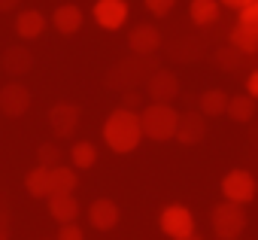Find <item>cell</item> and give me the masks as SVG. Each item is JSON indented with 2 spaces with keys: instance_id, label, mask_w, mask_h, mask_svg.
Wrapping results in <instances>:
<instances>
[{
  "instance_id": "4",
  "label": "cell",
  "mask_w": 258,
  "mask_h": 240,
  "mask_svg": "<svg viewBox=\"0 0 258 240\" xmlns=\"http://www.w3.org/2000/svg\"><path fill=\"white\" fill-rule=\"evenodd\" d=\"M246 210L240 204H231V201H219L213 210H210V225H213V234L216 240H237L243 231H246Z\"/></svg>"
},
{
  "instance_id": "30",
  "label": "cell",
  "mask_w": 258,
  "mask_h": 240,
  "mask_svg": "<svg viewBox=\"0 0 258 240\" xmlns=\"http://www.w3.org/2000/svg\"><path fill=\"white\" fill-rule=\"evenodd\" d=\"M140 88H131V91H121V106L131 109V112H140Z\"/></svg>"
},
{
  "instance_id": "3",
  "label": "cell",
  "mask_w": 258,
  "mask_h": 240,
  "mask_svg": "<svg viewBox=\"0 0 258 240\" xmlns=\"http://www.w3.org/2000/svg\"><path fill=\"white\" fill-rule=\"evenodd\" d=\"M155 70H158V67H155L152 58H140V55H134V58H124V61H118V64L109 67V73H106V85H109L112 91H131V88H137L140 82H146Z\"/></svg>"
},
{
  "instance_id": "27",
  "label": "cell",
  "mask_w": 258,
  "mask_h": 240,
  "mask_svg": "<svg viewBox=\"0 0 258 240\" xmlns=\"http://www.w3.org/2000/svg\"><path fill=\"white\" fill-rule=\"evenodd\" d=\"M61 146L58 143H40V149H37V161H40V167H58L61 164Z\"/></svg>"
},
{
  "instance_id": "35",
  "label": "cell",
  "mask_w": 258,
  "mask_h": 240,
  "mask_svg": "<svg viewBox=\"0 0 258 240\" xmlns=\"http://www.w3.org/2000/svg\"><path fill=\"white\" fill-rule=\"evenodd\" d=\"M19 7V0H0V13H13Z\"/></svg>"
},
{
  "instance_id": "19",
  "label": "cell",
  "mask_w": 258,
  "mask_h": 240,
  "mask_svg": "<svg viewBox=\"0 0 258 240\" xmlns=\"http://www.w3.org/2000/svg\"><path fill=\"white\" fill-rule=\"evenodd\" d=\"M46 31V16L40 10H22L16 16V34L22 40H37Z\"/></svg>"
},
{
  "instance_id": "28",
  "label": "cell",
  "mask_w": 258,
  "mask_h": 240,
  "mask_svg": "<svg viewBox=\"0 0 258 240\" xmlns=\"http://www.w3.org/2000/svg\"><path fill=\"white\" fill-rule=\"evenodd\" d=\"M237 22H240V25H249V28H258V0H252L249 7H243V10H240Z\"/></svg>"
},
{
  "instance_id": "16",
  "label": "cell",
  "mask_w": 258,
  "mask_h": 240,
  "mask_svg": "<svg viewBox=\"0 0 258 240\" xmlns=\"http://www.w3.org/2000/svg\"><path fill=\"white\" fill-rule=\"evenodd\" d=\"M188 19L195 28H213L219 19H222V7H219V0H191L188 4Z\"/></svg>"
},
{
  "instance_id": "5",
  "label": "cell",
  "mask_w": 258,
  "mask_h": 240,
  "mask_svg": "<svg viewBox=\"0 0 258 240\" xmlns=\"http://www.w3.org/2000/svg\"><path fill=\"white\" fill-rule=\"evenodd\" d=\"M222 195H225V201L246 207V204L258 195V179H255L249 170L234 167V170H228V173L222 176Z\"/></svg>"
},
{
  "instance_id": "7",
  "label": "cell",
  "mask_w": 258,
  "mask_h": 240,
  "mask_svg": "<svg viewBox=\"0 0 258 240\" xmlns=\"http://www.w3.org/2000/svg\"><path fill=\"white\" fill-rule=\"evenodd\" d=\"M146 94L152 97V103H173L179 94V79L173 70L158 67L149 79H146Z\"/></svg>"
},
{
  "instance_id": "18",
  "label": "cell",
  "mask_w": 258,
  "mask_h": 240,
  "mask_svg": "<svg viewBox=\"0 0 258 240\" xmlns=\"http://www.w3.org/2000/svg\"><path fill=\"white\" fill-rule=\"evenodd\" d=\"M49 216L61 225H73L79 216V201L76 195H52L49 198Z\"/></svg>"
},
{
  "instance_id": "31",
  "label": "cell",
  "mask_w": 258,
  "mask_h": 240,
  "mask_svg": "<svg viewBox=\"0 0 258 240\" xmlns=\"http://www.w3.org/2000/svg\"><path fill=\"white\" fill-rule=\"evenodd\" d=\"M58 240H85V231H82L76 222H73V225H61Z\"/></svg>"
},
{
  "instance_id": "10",
  "label": "cell",
  "mask_w": 258,
  "mask_h": 240,
  "mask_svg": "<svg viewBox=\"0 0 258 240\" xmlns=\"http://www.w3.org/2000/svg\"><path fill=\"white\" fill-rule=\"evenodd\" d=\"M31 106V91L22 85V82H7L0 85V112L7 118H19L25 115Z\"/></svg>"
},
{
  "instance_id": "22",
  "label": "cell",
  "mask_w": 258,
  "mask_h": 240,
  "mask_svg": "<svg viewBox=\"0 0 258 240\" xmlns=\"http://www.w3.org/2000/svg\"><path fill=\"white\" fill-rule=\"evenodd\" d=\"M76 186H79V176H76L73 167H67V164L52 167V195H73ZM52 195H49V198H52Z\"/></svg>"
},
{
  "instance_id": "15",
  "label": "cell",
  "mask_w": 258,
  "mask_h": 240,
  "mask_svg": "<svg viewBox=\"0 0 258 240\" xmlns=\"http://www.w3.org/2000/svg\"><path fill=\"white\" fill-rule=\"evenodd\" d=\"M228 46H234L243 58H252L258 55V28H249V25H234L228 31Z\"/></svg>"
},
{
  "instance_id": "13",
  "label": "cell",
  "mask_w": 258,
  "mask_h": 240,
  "mask_svg": "<svg viewBox=\"0 0 258 240\" xmlns=\"http://www.w3.org/2000/svg\"><path fill=\"white\" fill-rule=\"evenodd\" d=\"M118 204L112 201V198H97V201H91V207H88V222L97 228V231H112L115 225H118Z\"/></svg>"
},
{
  "instance_id": "36",
  "label": "cell",
  "mask_w": 258,
  "mask_h": 240,
  "mask_svg": "<svg viewBox=\"0 0 258 240\" xmlns=\"http://www.w3.org/2000/svg\"><path fill=\"white\" fill-rule=\"evenodd\" d=\"M182 240H204V237H201V234L195 231V234H188V237H182Z\"/></svg>"
},
{
  "instance_id": "33",
  "label": "cell",
  "mask_w": 258,
  "mask_h": 240,
  "mask_svg": "<svg viewBox=\"0 0 258 240\" xmlns=\"http://www.w3.org/2000/svg\"><path fill=\"white\" fill-rule=\"evenodd\" d=\"M246 94H249L252 100H258V70H252V73L246 76Z\"/></svg>"
},
{
  "instance_id": "23",
  "label": "cell",
  "mask_w": 258,
  "mask_h": 240,
  "mask_svg": "<svg viewBox=\"0 0 258 240\" xmlns=\"http://www.w3.org/2000/svg\"><path fill=\"white\" fill-rule=\"evenodd\" d=\"M70 161H73V170H88V167H94V161H97L94 143H91V140H76V143L70 146Z\"/></svg>"
},
{
  "instance_id": "32",
  "label": "cell",
  "mask_w": 258,
  "mask_h": 240,
  "mask_svg": "<svg viewBox=\"0 0 258 240\" xmlns=\"http://www.w3.org/2000/svg\"><path fill=\"white\" fill-rule=\"evenodd\" d=\"M0 240H10V207L0 198Z\"/></svg>"
},
{
  "instance_id": "12",
  "label": "cell",
  "mask_w": 258,
  "mask_h": 240,
  "mask_svg": "<svg viewBox=\"0 0 258 240\" xmlns=\"http://www.w3.org/2000/svg\"><path fill=\"white\" fill-rule=\"evenodd\" d=\"M207 137V118L201 115V112H179V125H176V137L173 140H179L182 146H195V143H201Z\"/></svg>"
},
{
  "instance_id": "11",
  "label": "cell",
  "mask_w": 258,
  "mask_h": 240,
  "mask_svg": "<svg viewBox=\"0 0 258 240\" xmlns=\"http://www.w3.org/2000/svg\"><path fill=\"white\" fill-rule=\"evenodd\" d=\"M127 46H131V52L140 55V58H152L161 49V31L155 25H146V22L134 25L131 34H127Z\"/></svg>"
},
{
  "instance_id": "20",
  "label": "cell",
  "mask_w": 258,
  "mask_h": 240,
  "mask_svg": "<svg viewBox=\"0 0 258 240\" xmlns=\"http://www.w3.org/2000/svg\"><path fill=\"white\" fill-rule=\"evenodd\" d=\"M198 112L207 118V115H225L228 112V94L222 88H207L201 91L198 97Z\"/></svg>"
},
{
  "instance_id": "9",
  "label": "cell",
  "mask_w": 258,
  "mask_h": 240,
  "mask_svg": "<svg viewBox=\"0 0 258 240\" xmlns=\"http://www.w3.org/2000/svg\"><path fill=\"white\" fill-rule=\"evenodd\" d=\"M46 122H49V131H52L55 137H73V131L79 128V106L61 100V103H55V106L49 109Z\"/></svg>"
},
{
  "instance_id": "6",
  "label": "cell",
  "mask_w": 258,
  "mask_h": 240,
  "mask_svg": "<svg viewBox=\"0 0 258 240\" xmlns=\"http://www.w3.org/2000/svg\"><path fill=\"white\" fill-rule=\"evenodd\" d=\"M161 234H167L170 240H182L188 234H195V216L185 204H167L158 216Z\"/></svg>"
},
{
  "instance_id": "24",
  "label": "cell",
  "mask_w": 258,
  "mask_h": 240,
  "mask_svg": "<svg viewBox=\"0 0 258 240\" xmlns=\"http://www.w3.org/2000/svg\"><path fill=\"white\" fill-rule=\"evenodd\" d=\"M225 115H231L234 122H252L255 118V100L249 94H234V97H228V112Z\"/></svg>"
},
{
  "instance_id": "25",
  "label": "cell",
  "mask_w": 258,
  "mask_h": 240,
  "mask_svg": "<svg viewBox=\"0 0 258 240\" xmlns=\"http://www.w3.org/2000/svg\"><path fill=\"white\" fill-rule=\"evenodd\" d=\"M201 55H207V40L204 37H182L173 46V58H179V61H191V58H201Z\"/></svg>"
},
{
  "instance_id": "29",
  "label": "cell",
  "mask_w": 258,
  "mask_h": 240,
  "mask_svg": "<svg viewBox=\"0 0 258 240\" xmlns=\"http://www.w3.org/2000/svg\"><path fill=\"white\" fill-rule=\"evenodd\" d=\"M143 4H146V10H149L152 16L161 19V16H167V13L176 7V0H143Z\"/></svg>"
},
{
  "instance_id": "14",
  "label": "cell",
  "mask_w": 258,
  "mask_h": 240,
  "mask_svg": "<svg viewBox=\"0 0 258 240\" xmlns=\"http://www.w3.org/2000/svg\"><path fill=\"white\" fill-rule=\"evenodd\" d=\"M0 67H4L10 76H25V73L34 67V55H31V49H28L25 43L10 46V49L4 52V58H0Z\"/></svg>"
},
{
  "instance_id": "2",
  "label": "cell",
  "mask_w": 258,
  "mask_h": 240,
  "mask_svg": "<svg viewBox=\"0 0 258 240\" xmlns=\"http://www.w3.org/2000/svg\"><path fill=\"white\" fill-rule=\"evenodd\" d=\"M176 125H179V112L173 109V103H149L140 109V128L143 137L164 143L176 137Z\"/></svg>"
},
{
  "instance_id": "34",
  "label": "cell",
  "mask_w": 258,
  "mask_h": 240,
  "mask_svg": "<svg viewBox=\"0 0 258 240\" xmlns=\"http://www.w3.org/2000/svg\"><path fill=\"white\" fill-rule=\"evenodd\" d=\"M252 4V0H219V7H228V10H243V7H249Z\"/></svg>"
},
{
  "instance_id": "17",
  "label": "cell",
  "mask_w": 258,
  "mask_h": 240,
  "mask_svg": "<svg viewBox=\"0 0 258 240\" xmlns=\"http://www.w3.org/2000/svg\"><path fill=\"white\" fill-rule=\"evenodd\" d=\"M52 25H55V31L64 34V37L76 34V31L82 28V10H79L76 4H61V7H55V13H52Z\"/></svg>"
},
{
  "instance_id": "26",
  "label": "cell",
  "mask_w": 258,
  "mask_h": 240,
  "mask_svg": "<svg viewBox=\"0 0 258 240\" xmlns=\"http://www.w3.org/2000/svg\"><path fill=\"white\" fill-rule=\"evenodd\" d=\"M243 55L234 49V46H222V49H216L213 52V64L219 67V70H225V73H237L240 67H243Z\"/></svg>"
},
{
  "instance_id": "1",
  "label": "cell",
  "mask_w": 258,
  "mask_h": 240,
  "mask_svg": "<svg viewBox=\"0 0 258 240\" xmlns=\"http://www.w3.org/2000/svg\"><path fill=\"white\" fill-rule=\"evenodd\" d=\"M143 140V128H140V112H131V109H124V106H115L109 115H106V122H103V143L124 155V152H134Z\"/></svg>"
},
{
  "instance_id": "21",
  "label": "cell",
  "mask_w": 258,
  "mask_h": 240,
  "mask_svg": "<svg viewBox=\"0 0 258 240\" xmlns=\"http://www.w3.org/2000/svg\"><path fill=\"white\" fill-rule=\"evenodd\" d=\"M25 189H28V195H34V198H49V195H52V170L37 164V167L25 176Z\"/></svg>"
},
{
  "instance_id": "8",
  "label": "cell",
  "mask_w": 258,
  "mask_h": 240,
  "mask_svg": "<svg viewBox=\"0 0 258 240\" xmlns=\"http://www.w3.org/2000/svg\"><path fill=\"white\" fill-rule=\"evenodd\" d=\"M127 0H94L91 7V19L103 28V31H118L127 22Z\"/></svg>"
}]
</instances>
